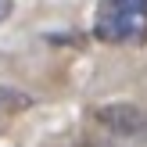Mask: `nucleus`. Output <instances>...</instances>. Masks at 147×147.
<instances>
[{"label":"nucleus","instance_id":"obj_1","mask_svg":"<svg viewBox=\"0 0 147 147\" xmlns=\"http://www.w3.org/2000/svg\"><path fill=\"white\" fill-rule=\"evenodd\" d=\"M93 36L104 43H126L144 47L147 43V0H100Z\"/></svg>","mask_w":147,"mask_h":147},{"label":"nucleus","instance_id":"obj_2","mask_svg":"<svg viewBox=\"0 0 147 147\" xmlns=\"http://www.w3.org/2000/svg\"><path fill=\"white\" fill-rule=\"evenodd\" d=\"M93 119L104 122L108 129L122 136H147V111L144 108H133V104H104L93 111Z\"/></svg>","mask_w":147,"mask_h":147},{"label":"nucleus","instance_id":"obj_3","mask_svg":"<svg viewBox=\"0 0 147 147\" xmlns=\"http://www.w3.org/2000/svg\"><path fill=\"white\" fill-rule=\"evenodd\" d=\"M11 7H14V0H0V22L11 14Z\"/></svg>","mask_w":147,"mask_h":147}]
</instances>
